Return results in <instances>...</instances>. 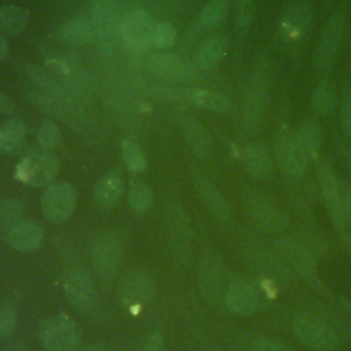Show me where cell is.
I'll list each match as a JSON object with an SVG mask.
<instances>
[{
	"instance_id": "1",
	"label": "cell",
	"mask_w": 351,
	"mask_h": 351,
	"mask_svg": "<svg viewBox=\"0 0 351 351\" xmlns=\"http://www.w3.org/2000/svg\"><path fill=\"white\" fill-rule=\"evenodd\" d=\"M271 82V63L266 56L255 60L243 96L240 111V130L244 136H252L261 125L266 108Z\"/></svg>"
},
{
	"instance_id": "2",
	"label": "cell",
	"mask_w": 351,
	"mask_h": 351,
	"mask_svg": "<svg viewBox=\"0 0 351 351\" xmlns=\"http://www.w3.org/2000/svg\"><path fill=\"white\" fill-rule=\"evenodd\" d=\"M241 204L254 225L265 233L278 234L289 226L287 215L258 191L244 189L241 192Z\"/></svg>"
},
{
	"instance_id": "3",
	"label": "cell",
	"mask_w": 351,
	"mask_h": 351,
	"mask_svg": "<svg viewBox=\"0 0 351 351\" xmlns=\"http://www.w3.org/2000/svg\"><path fill=\"white\" fill-rule=\"evenodd\" d=\"M154 27L155 21L148 11L133 8L121 16L119 40L129 53H145L152 45Z\"/></svg>"
},
{
	"instance_id": "4",
	"label": "cell",
	"mask_w": 351,
	"mask_h": 351,
	"mask_svg": "<svg viewBox=\"0 0 351 351\" xmlns=\"http://www.w3.org/2000/svg\"><path fill=\"white\" fill-rule=\"evenodd\" d=\"M118 0H92L90 22L95 29V38L101 53L110 55L119 38Z\"/></svg>"
},
{
	"instance_id": "5",
	"label": "cell",
	"mask_w": 351,
	"mask_h": 351,
	"mask_svg": "<svg viewBox=\"0 0 351 351\" xmlns=\"http://www.w3.org/2000/svg\"><path fill=\"white\" fill-rule=\"evenodd\" d=\"M155 285L148 271L143 269L129 270L119 281L118 295L121 304L132 314L143 311L154 299Z\"/></svg>"
},
{
	"instance_id": "6",
	"label": "cell",
	"mask_w": 351,
	"mask_h": 351,
	"mask_svg": "<svg viewBox=\"0 0 351 351\" xmlns=\"http://www.w3.org/2000/svg\"><path fill=\"white\" fill-rule=\"evenodd\" d=\"M292 330L303 346L315 351H332L339 341L336 332L326 322L308 314L296 315Z\"/></svg>"
},
{
	"instance_id": "7",
	"label": "cell",
	"mask_w": 351,
	"mask_h": 351,
	"mask_svg": "<svg viewBox=\"0 0 351 351\" xmlns=\"http://www.w3.org/2000/svg\"><path fill=\"white\" fill-rule=\"evenodd\" d=\"M59 160L51 152L41 151L23 158L15 169V177L30 186H44L58 176Z\"/></svg>"
},
{
	"instance_id": "8",
	"label": "cell",
	"mask_w": 351,
	"mask_h": 351,
	"mask_svg": "<svg viewBox=\"0 0 351 351\" xmlns=\"http://www.w3.org/2000/svg\"><path fill=\"white\" fill-rule=\"evenodd\" d=\"M274 248L281 259L300 277L313 280L317 276V262L304 241L295 236H281L274 240Z\"/></svg>"
},
{
	"instance_id": "9",
	"label": "cell",
	"mask_w": 351,
	"mask_h": 351,
	"mask_svg": "<svg viewBox=\"0 0 351 351\" xmlns=\"http://www.w3.org/2000/svg\"><path fill=\"white\" fill-rule=\"evenodd\" d=\"M315 171H317V180H318L324 204H325L333 223L336 225V228L341 232H346L348 221H347L343 207H341L340 182L337 181L330 165L324 160H319L317 163Z\"/></svg>"
},
{
	"instance_id": "10",
	"label": "cell",
	"mask_w": 351,
	"mask_h": 351,
	"mask_svg": "<svg viewBox=\"0 0 351 351\" xmlns=\"http://www.w3.org/2000/svg\"><path fill=\"white\" fill-rule=\"evenodd\" d=\"M78 336L77 324L66 314L52 317L41 326V343L47 351H73Z\"/></svg>"
},
{
	"instance_id": "11",
	"label": "cell",
	"mask_w": 351,
	"mask_h": 351,
	"mask_svg": "<svg viewBox=\"0 0 351 351\" xmlns=\"http://www.w3.org/2000/svg\"><path fill=\"white\" fill-rule=\"evenodd\" d=\"M77 193L69 182L49 184L41 195V210L51 222L66 221L74 211Z\"/></svg>"
},
{
	"instance_id": "12",
	"label": "cell",
	"mask_w": 351,
	"mask_h": 351,
	"mask_svg": "<svg viewBox=\"0 0 351 351\" xmlns=\"http://www.w3.org/2000/svg\"><path fill=\"white\" fill-rule=\"evenodd\" d=\"M197 285L202 295L211 302L225 296L229 285L226 284V270L221 258L214 252L202 256L197 266Z\"/></svg>"
},
{
	"instance_id": "13",
	"label": "cell",
	"mask_w": 351,
	"mask_h": 351,
	"mask_svg": "<svg viewBox=\"0 0 351 351\" xmlns=\"http://www.w3.org/2000/svg\"><path fill=\"white\" fill-rule=\"evenodd\" d=\"M274 158L278 169L287 177H300L308 166V156L298 144L293 133H281L276 138Z\"/></svg>"
},
{
	"instance_id": "14",
	"label": "cell",
	"mask_w": 351,
	"mask_h": 351,
	"mask_svg": "<svg viewBox=\"0 0 351 351\" xmlns=\"http://www.w3.org/2000/svg\"><path fill=\"white\" fill-rule=\"evenodd\" d=\"M166 223L169 240L177 261L181 263L188 262L192 251V229L188 215L180 204H171L167 207Z\"/></svg>"
},
{
	"instance_id": "15",
	"label": "cell",
	"mask_w": 351,
	"mask_h": 351,
	"mask_svg": "<svg viewBox=\"0 0 351 351\" xmlns=\"http://www.w3.org/2000/svg\"><path fill=\"white\" fill-rule=\"evenodd\" d=\"M243 255L247 265L262 277L281 281H285L289 277L288 265L273 251L252 243L244 245Z\"/></svg>"
},
{
	"instance_id": "16",
	"label": "cell",
	"mask_w": 351,
	"mask_h": 351,
	"mask_svg": "<svg viewBox=\"0 0 351 351\" xmlns=\"http://www.w3.org/2000/svg\"><path fill=\"white\" fill-rule=\"evenodd\" d=\"M343 32H344V19L339 14L330 16L324 25L317 43L315 53H314L315 66L321 73L330 69L336 58L339 45L341 43Z\"/></svg>"
},
{
	"instance_id": "17",
	"label": "cell",
	"mask_w": 351,
	"mask_h": 351,
	"mask_svg": "<svg viewBox=\"0 0 351 351\" xmlns=\"http://www.w3.org/2000/svg\"><path fill=\"white\" fill-rule=\"evenodd\" d=\"M63 292L67 302L80 311L90 308L96 296L92 277L84 267H74L66 274Z\"/></svg>"
},
{
	"instance_id": "18",
	"label": "cell",
	"mask_w": 351,
	"mask_h": 351,
	"mask_svg": "<svg viewBox=\"0 0 351 351\" xmlns=\"http://www.w3.org/2000/svg\"><path fill=\"white\" fill-rule=\"evenodd\" d=\"M122 261V247L112 234H101L93 244L92 262L96 273L106 280L114 277Z\"/></svg>"
},
{
	"instance_id": "19",
	"label": "cell",
	"mask_w": 351,
	"mask_h": 351,
	"mask_svg": "<svg viewBox=\"0 0 351 351\" xmlns=\"http://www.w3.org/2000/svg\"><path fill=\"white\" fill-rule=\"evenodd\" d=\"M226 307L239 315L254 314L262 303V296L258 288L247 280H234L229 282L225 291Z\"/></svg>"
},
{
	"instance_id": "20",
	"label": "cell",
	"mask_w": 351,
	"mask_h": 351,
	"mask_svg": "<svg viewBox=\"0 0 351 351\" xmlns=\"http://www.w3.org/2000/svg\"><path fill=\"white\" fill-rule=\"evenodd\" d=\"M148 67L156 77L173 82L188 81L193 74L192 63L185 58L170 52L152 53L148 59Z\"/></svg>"
},
{
	"instance_id": "21",
	"label": "cell",
	"mask_w": 351,
	"mask_h": 351,
	"mask_svg": "<svg viewBox=\"0 0 351 351\" xmlns=\"http://www.w3.org/2000/svg\"><path fill=\"white\" fill-rule=\"evenodd\" d=\"M240 159L244 170L255 180L265 181L271 177L273 158L261 143H248L241 148Z\"/></svg>"
},
{
	"instance_id": "22",
	"label": "cell",
	"mask_w": 351,
	"mask_h": 351,
	"mask_svg": "<svg viewBox=\"0 0 351 351\" xmlns=\"http://www.w3.org/2000/svg\"><path fill=\"white\" fill-rule=\"evenodd\" d=\"M311 18L313 11L307 3L300 1L289 5L281 18L280 34L287 41H298L310 26Z\"/></svg>"
},
{
	"instance_id": "23",
	"label": "cell",
	"mask_w": 351,
	"mask_h": 351,
	"mask_svg": "<svg viewBox=\"0 0 351 351\" xmlns=\"http://www.w3.org/2000/svg\"><path fill=\"white\" fill-rule=\"evenodd\" d=\"M181 132L191 151L200 159H207L213 151V141L207 129L193 117L181 118Z\"/></svg>"
},
{
	"instance_id": "24",
	"label": "cell",
	"mask_w": 351,
	"mask_h": 351,
	"mask_svg": "<svg viewBox=\"0 0 351 351\" xmlns=\"http://www.w3.org/2000/svg\"><path fill=\"white\" fill-rule=\"evenodd\" d=\"M44 237L43 228L33 221H19L8 229L10 244L23 252L34 251L40 247Z\"/></svg>"
},
{
	"instance_id": "25",
	"label": "cell",
	"mask_w": 351,
	"mask_h": 351,
	"mask_svg": "<svg viewBox=\"0 0 351 351\" xmlns=\"http://www.w3.org/2000/svg\"><path fill=\"white\" fill-rule=\"evenodd\" d=\"M182 100L193 107L215 114H226L232 108L228 96L213 89H186L182 92Z\"/></svg>"
},
{
	"instance_id": "26",
	"label": "cell",
	"mask_w": 351,
	"mask_h": 351,
	"mask_svg": "<svg viewBox=\"0 0 351 351\" xmlns=\"http://www.w3.org/2000/svg\"><path fill=\"white\" fill-rule=\"evenodd\" d=\"M228 40L222 36H211L203 40L195 51L193 66L202 70L215 67L226 55Z\"/></svg>"
},
{
	"instance_id": "27",
	"label": "cell",
	"mask_w": 351,
	"mask_h": 351,
	"mask_svg": "<svg viewBox=\"0 0 351 351\" xmlns=\"http://www.w3.org/2000/svg\"><path fill=\"white\" fill-rule=\"evenodd\" d=\"M59 36L70 45L86 47L95 40V29L90 19L84 15H75L60 26Z\"/></svg>"
},
{
	"instance_id": "28",
	"label": "cell",
	"mask_w": 351,
	"mask_h": 351,
	"mask_svg": "<svg viewBox=\"0 0 351 351\" xmlns=\"http://www.w3.org/2000/svg\"><path fill=\"white\" fill-rule=\"evenodd\" d=\"M123 181L118 170L106 173L95 186V199L103 208L114 207L122 197Z\"/></svg>"
},
{
	"instance_id": "29",
	"label": "cell",
	"mask_w": 351,
	"mask_h": 351,
	"mask_svg": "<svg viewBox=\"0 0 351 351\" xmlns=\"http://www.w3.org/2000/svg\"><path fill=\"white\" fill-rule=\"evenodd\" d=\"M196 186L199 197L206 208L218 221H228L230 217V210L221 191L207 178H199Z\"/></svg>"
},
{
	"instance_id": "30",
	"label": "cell",
	"mask_w": 351,
	"mask_h": 351,
	"mask_svg": "<svg viewBox=\"0 0 351 351\" xmlns=\"http://www.w3.org/2000/svg\"><path fill=\"white\" fill-rule=\"evenodd\" d=\"M30 22V11L22 5L5 4L0 7V33L16 36L22 33Z\"/></svg>"
},
{
	"instance_id": "31",
	"label": "cell",
	"mask_w": 351,
	"mask_h": 351,
	"mask_svg": "<svg viewBox=\"0 0 351 351\" xmlns=\"http://www.w3.org/2000/svg\"><path fill=\"white\" fill-rule=\"evenodd\" d=\"M26 125L18 119L11 118L0 126V152L12 154L19 149L26 137Z\"/></svg>"
},
{
	"instance_id": "32",
	"label": "cell",
	"mask_w": 351,
	"mask_h": 351,
	"mask_svg": "<svg viewBox=\"0 0 351 351\" xmlns=\"http://www.w3.org/2000/svg\"><path fill=\"white\" fill-rule=\"evenodd\" d=\"M293 136L308 159H315L322 145V132L319 126L314 122H306L296 129Z\"/></svg>"
},
{
	"instance_id": "33",
	"label": "cell",
	"mask_w": 351,
	"mask_h": 351,
	"mask_svg": "<svg viewBox=\"0 0 351 351\" xmlns=\"http://www.w3.org/2000/svg\"><path fill=\"white\" fill-rule=\"evenodd\" d=\"M336 106V95L329 80H322L315 88L311 97V110L317 117H326L332 114Z\"/></svg>"
},
{
	"instance_id": "34",
	"label": "cell",
	"mask_w": 351,
	"mask_h": 351,
	"mask_svg": "<svg viewBox=\"0 0 351 351\" xmlns=\"http://www.w3.org/2000/svg\"><path fill=\"white\" fill-rule=\"evenodd\" d=\"M229 0H210L200 11L197 26L202 30H213L218 27L226 18Z\"/></svg>"
},
{
	"instance_id": "35",
	"label": "cell",
	"mask_w": 351,
	"mask_h": 351,
	"mask_svg": "<svg viewBox=\"0 0 351 351\" xmlns=\"http://www.w3.org/2000/svg\"><path fill=\"white\" fill-rule=\"evenodd\" d=\"M121 154H122L123 163L126 165V167L130 171L141 173L147 169V159H145L144 151L140 147V144L137 143V140H134L132 137L125 138L122 141Z\"/></svg>"
},
{
	"instance_id": "36",
	"label": "cell",
	"mask_w": 351,
	"mask_h": 351,
	"mask_svg": "<svg viewBox=\"0 0 351 351\" xmlns=\"http://www.w3.org/2000/svg\"><path fill=\"white\" fill-rule=\"evenodd\" d=\"M129 206L133 211L141 214L151 208L154 203L152 191L143 182H132L129 192H128Z\"/></svg>"
},
{
	"instance_id": "37",
	"label": "cell",
	"mask_w": 351,
	"mask_h": 351,
	"mask_svg": "<svg viewBox=\"0 0 351 351\" xmlns=\"http://www.w3.org/2000/svg\"><path fill=\"white\" fill-rule=\"evenodd\" d=\"M62 140V133L59 126L53 121H44L37 132V145L44 152L53 151Z\"/></svg>"
},
{
	"instance_id": "38",
	"label": "cell",
	"mask_w": 351,
	"mask_h": 351,
	"mask_svg": "<svg viewBox=\"0 0 351 351\" xmlns=\"http://www.w3.org/2000/svg\"><path fill=\"white\" fill-rule=\"evenodd\" d=\"M23 214V204L14 197H7L0 200V225L12 228L21 221Z\"/></svg>"
},
{
	"instance_id": "39",
	"label": "cell",
	"mask_w": 351,
	"mask_h": 351,
	"mask_svg": "<svg viewBox=\"0 0 351 351\" xmlns=\"http://www.w3.org/2000/svg\"><path fill=\"white\" fill-rule=\"evenodd\" d=\"M177 40V30L170 22L155 23L152 33V45L156 48H169L174 45Z\"/></svg>"
},
{
	"instance_id": "40",
	"label": "cell",
	"mask_w": 351,
	"mask_h": 351,
	"mask_svg": "<svg viewBox=\"0 0 351 351\" xmlns=\"http://www.w3.org/2000/svg\"><path fill=\"white\" fill-rule=\"evenodd\" d=\"M255 8V0H234V21L240 30L248 29Z\"/></svg>"
},
{
	"instance_id": "41",
	"label": "cell",
	"mask_w": 351,
	"mask_h": 351,
	"mask_svg": "<svg viewBox=\"0 0 351 351\" xmlns=\"http://www.w3.org/2000/svg\"><path fill=\"white\" fill-rule=\"evenodd\" d=\"M16 326V314L12 307L1 306L0 307V337H10Z\"/></svg>"
},
{
	"instance_id": "42",
	"label": "cell",
	"mask_w": 351,
	"mask_h": 351,
	"mask_svg": "<svg viewBox=\"0 0 351 351\" xmlns=\"http://www.w3.org/2000/svg\"><path fill=\"white\" fill-rule=\"evenodd\" d=\"M340 123L344 136L351 141V92L344 90L340 106Z\"/></svg>"
},
{
	"instance_id": "43",
	"label": "cell",
	"mask_w": 351,
	"mask_h": 351,
	"mask_svg": "<svg viewBox=\"0 0 351 351\" xmlns=\"http://www.w3.org/2000/svg\"><path fill=\"white\" fill-rule=\"evenodd\" d=\"M248 351H291V350L280 341L258 337L254 341H251Z\"/></svg>"
},
{
	"instance_id": "44",
	"label": "cell",
	"mask_w": 351,
	"mask_h": 351,
	"mask_svg": "<svg viewBox=\"0 0 351 351\" xmlns=\"http://www.w3.org/2000/svg\"><path fill=\"white\" fill-rule=\"evenodd\" d=\"M340 196H341V207L347 221L351 219V185L346 182H340Z\"/></svg>"
},
{
	"instance_id": "45",
	"label": "cell",
	"mask_w": 351,
	"mask_h": 351,
	"mask_svg": "<svg viewBox=\"0 0 351 351\" xmlns=\"http://www.w3.org/2000/svg\"><path fill=\"white\" fill-rule=\"evenodd\" d=\"M144 351H165V340L159 332L151 333L144 344Z\"/></svg>"
},
{
	"instance_id": "46",
	"label": "cell",
	"mask_w": 351,
	"mask_h": 351,
	"mask_svg": "<svg viewBox=\"0 0 351 351\" xmlns=\"http://www.w3.org/2000/svg\"><path fill=\"white\" fill-rule=\"evenodd\" d=\"M15 111V103L12 99L0 90V115H10Z\"/></svg>"
},
{
	"instance_id": "47",
	"label": "cell",
	"mask_w": 351,
	"mask_h": 351,
	"mask_svg": "<svg viewBox=\"0 0 351 351\" xmlns=\"http://www.w3.org/2000/svg\"><path fill=\"white\" fill-rule=\"evenodd\" d=\"M7 53H8V43H7L5 37H4V34L0 33V60L3 58H5Z\"/></svg>"
},
{
	"instance_id": "48",
	"label": "cell",
	"mask_w": 351,
	"mask_h": 351,
	"mask_svg": "<svg viewBox=\"0 0 351 351\" xmlns=\"http://www.w3.org/2000/svg\"><path fill=\"white\" fill-rule=\"evenodd\" d=\"M77 351H104L103 347L100 346H88V347H84V348H80Z\"/></svg>"
},
{
	"instance_id": "49",
	"label": "cell",
	"mask_w": 351,
	"mask_h": 351,
	"mask_svg": "<svg viewBox=\"0 0 351 351\" xmlns=\"http://www.w3.org/2000/svg\"><path fill=\"white\" fill-rule=\"evenodd\" d=\"M7 351H29V350H27V348H25V347H21V346H15V347L8 348Z\"/></svg>"
},
{
	"instance_id": "50",
	"label": "cell",
	"mask_w": 351,
	"mask_h": 351,
	"mask_svg": "<svg viewBox=\"0 0 351 351\" xmlns=\"http://www.w3.org/2000/svg\"><path fill=\"white\" fill-rule=\"evenodd\" d=\"M211 351H221V350H218V348H213Z\"/></svg>"
},
{
	"instance_id": "51",
	"label": "cell",
	"mask_w": 351,
	"mask_h": 351,
	"mask_svg": "<svg viewBox=\"0 0 351 351\" xmlns=\"http://www.w3.org/2000/svg\"><path fill=\"white\" fill-rule=\"evenodd\" d=\"M350 173H351V162H350Z\"/></svg>"
}]
</instances>
